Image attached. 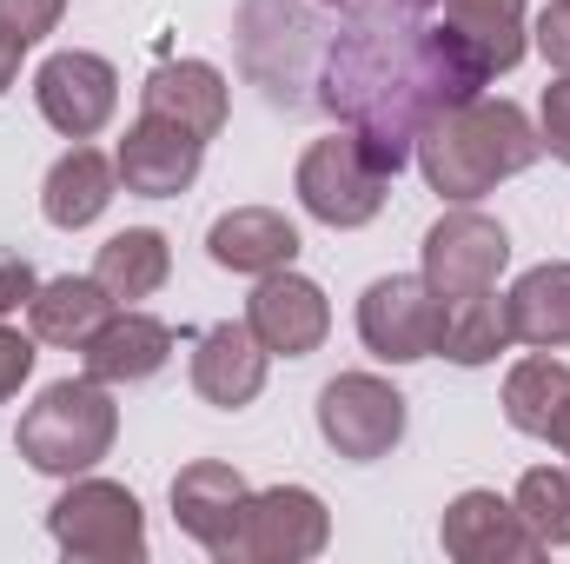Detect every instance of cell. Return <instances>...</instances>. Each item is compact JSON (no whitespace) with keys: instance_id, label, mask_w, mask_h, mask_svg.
Returning <instances> with one entry per match:
<instances>
[{"instance_id":"obj_19","label":"cell","mask_w":570,"mask_h":564,"mask_svg":"<svg viewBox=\"0 0 570 564\" xmlns=\"http://www.w3.org/2000/svg\"><path fill=\"white\" fill-rule=\"evenodd\" d=\"M107 319H114V292L94 280V273H87V280H80V273H60V280L33 285V299H27V325H33L40 346L80 352Z\"/></svg>"},{"instance_id":"obj_12","label":"cell","mask_w":570,"mask_h":564,"mask_svg":"<svg viewBox=\"0 0 570 564\" xmlns=\"http://www.w3.org/2000/svg\"><path fill=\"white\" fill-rule=\"evenodd\" d=\"M246 498H253V485H246L233 465H219V458H199V465H186V471L173 478V518H179V532L219 564H226L233 538H239Z\"/></svg>"},{"instance_id":"obj_27","label":"cell","mask_w":570,"mask_h":564,"mask_svg":"<svg viewBox=\"0 0 570 564\" xmlns=\"http://www.w3.org/2000/svg\"><path fill=\"white\" fill-rule=\"evenodd\" d=\"M60 13H67V0H0V27H13L27 47L47 40L60 27Z\"/></svg>"},{"instance_id":"obj_20","label":"cell","mask_w":570,"mask_h":564,"mask_svg":"<svg viewBox=\"0 0 570 564\" xmlns=\"http://www.w3.org/2000/svg\"><path fill=\"white\" fill-rule=\"evenodd\" d=\"M438 20L478 54V67L498 80L524 60L531 47V20H524V0H438Z\"/></svg>"},{"instance_id":"obj_26","label":"cell","mask_w":570,"mask_h":564,"mask_svg":"<svg viewBox=\"0 0 570 564\" xmlns=\"http://www.w3.org/2000/svg\"><path fill=\"white\" fill-rule=\"evenodd\" d=\"M538 140H544V153H558V159L570 166V74L544 87V107H538Z\"/></svg>"},{"instance_id":"obj_9","label":"cell","mask_w":570,"mask_h":564,"mask_svg":"<svg viewBox=\"0 0 570 564\" xmlns=\"http://www.w3.org/2000/svg\"><path fill=\"white\" fill-rule=\"evenodd\" d=\"M511 260V240L491 213L478 206H458L444 213L438 226L425 233V285L438 299H471V292H491L498 273Z\"/></svg>"},{"instance_id":"obj_7","label":"cell","mask_w":570,"mask_h":564,"mask_svg":"<svg viewBox=\"0 0 570 564\" xmlns=\"http://www.w3.org/2000/svg\"><path fill=\"white\" fill-rule=\"evenodd\" d=\"M438 332H444V299L425 285V273H392V280H372L358 299V339L372 359L385 366H419L438 352Z\"/></svg>"},{"instance_id":"obj_3","label":"cell","mask_w":570,"mask_h":564,"mask_svg":"<svg viewBox=\"0 0 570 564\" xmlns=\"http://www.w3.org/2000/svg\"><path fill=\"white\" fill-rule=\"evenodd\" d=\"M292 186H298V206H305L318 226L352 233V226H372V220H379L392 173H385V159L365 146V134L338 127V134H325V140H312L298 153Z\"/></svg>"},{"instance_id":"obj_28","label":"cell","mask_w":570,"mask_h":564,"mask_svg":"<svg viewBox=\"0 0 570 564\" xmlns=\"http://www.w3.org/2000/svg\"><path fill=\"white\" fill-rule=\"evenodd\" d=\"M531 40H538V54H544L558 74H570V0H551V7L538 13Z\"/></svg>"},{"instance_id":"obj_1","label":"cell","mask_w":570,"mask_h":564,"mask_svg":"<svg viewBox=\"0 0 570 564\" xmlns=\"http://www.w3.org/2000/svg\"><path fill=\"white\" fill-rule=\"evenodd\" d=\"M419 166H425V186L438 200H451V206H471V200H484L498 179H511V173H524L544 140H538V127H531V114L518 107V100H464V107H451V114H438L425 134H419Z\"/></svg>"},{"instance_id":"obj_23","label":"cell","mask_w":570,"mask_h":564,"mask_svg":"<svg viewBox=\"0 0 570 564\" xmlns=\"http://www.w3.org/2000/svg\"><path fill=\"white\" fill-rule=\"evenodd\" d=\"M564 412H570V366L564 359H551V352L518 359L511 379H504V419L518 425L524 438H551Z\"/></svg>"},{"instance_id":"obj_6","label":"cell","mask_w":570,"mask_h":564,"mask_svg":"<svg viewBox=\"0 0 570 564\" xmlns=\"http://www.w3.org/2000/svg\"><path fill=\"white\" fill-rule=\"evenodd\" d=\"M318 431L338 458L372 465L405 438V392L379 372H338L318 392Z\"/></svg>"},{"instance_id":"obj_18","label":"cell","mask_w":570,"mask_h":564,"mask_svg":"<svg viewBox=\"0 0 570 564\" xmlns=\"http://www.w3.org/2000/svg\"><path fill=\"white\" fill-rule=\"evenodd\" d=\"M206 253H213V266H226V273L266 280V273H279V266L298 260V226H292L285 213H273V206H233L226 220H213Z\"/></svg>"},{"instance_id":"obj_5","label":"cell","mask_w":570,"mask_h":564,"mask_svg":"<svg viewBox=\"0 0 570 564\" xmlns=\"http://www.w3.org/2000/svg\"><path fill=\"white\" fill-rule=\"evenodd\" d=\"M325 538H332L325 498L305 485H273V492L246 498V518H239L226 564H305L325 552Z\"/></svg>"},{"instance_id":"obj_2","label":"cell","mask_w":570,"mask_h":564,"mask_svg":"<svg viewBox=\"0 0 570 564\" xmlns=\"http://www.w3.org/2000/svg\"><path fill=\"white\" fill-rule=\"evenodd\" d=\"M114 438H120V406L107 399V386L100 379H60L20 412L13 451L47 478H80L114 451Z\"/></svg>"},{"instance_id":"obj_4","label":"cell","mask_w":570,"mask_h":564,"mask_svg":"<svg viewBox=\"0 0 570 564\" xmlns=\"http://www.w3.org/2000/svg\"><path fill=\"white\" fill-rule=\"evenodd\" d=\"M47 532L67 558L80 564H140L146 558V512L140 498L114 478H73L53 512H47Z\"/></svg>"},{"instance_id":"obj_31","label":"cell","mask_w":570,"mask_h":564,"mask_svg":"<svg viewBox=\"0 0 570 564\" xmlns=\"http://www.w3.org/2000/svg\"><path fill=\"white\" fill-rule=\"evenodd\" d=\"M20 54H27V40H20L13 27H0V94L20 80Z\"/></svg>"},{"instance_id":"obj_10","label":"cell","mask_w":570,"mask_h":564,"mask_svg":"<svg viewBox=\"0 0 570 564\" xmlns=\"http://www.w3.org/2000/svg\"><path fill=\"white\" fill-rule=\"evenodd\" d=\"M246 325H253V339L273 352V359H305V352H318L325 346V332H332V305H325V292L318 280H305V273H266V280L253 285V299H246Z\"/></svg>"},{"instance_id":"obj_25","label":"cell","mask_w":570,"mask_h":564,"mask_svg":"<svg viewBox=\"0 0 570 564\" xmlns=\"http://www.w3.org/2000/svg\"><path fill=\"white\" fill-rule=\"evenodd\" d=\"M511 505H518V518L531 525V538L544 552L570 545V465H531L518 478V498Z\"/></svg>"},{"instance_id":"obj_32","label":"cell","mask_w":570,"mask_h":564,"mask_svg":"<svg viewBox=\"0 0 570 564\" xmlns=\"http://www.w3.org/2000/svg\"><path fill=\"white\" fill-rule=\"evenodd\" d=\"M551 445H558V451H564V458H570V412H564V419H558V431H551Z\"/></svg>"},{"instance_id":"obj_24","label":"cell","mask_w":570,"mask_h":564,"mask_svg":"<svg viewBox=\"0 0 570 564\" xmlns=\"http://www.w3.org/2000/svg\"><path fill=\"white\" fill-rule=\"evenodd\" d=\"M511 346H518V339H511V312H504L498 285H491V292H471V299H444L438 352H444L451 366H491V359L511 352Z\"/></svg>"},{"instance_id":"obj_8","label":"cell","mask_w":570,"mask_h":564,"mask_svg":"<svg viewBox=\"0 0 570 564\" xmlns=\"http://www.w3.org/2000/svg\"><path fill=\"white\" fill-rule=\"evenodd\" d=\"M33 107H40V120H47L53 134L94 140V134L114 120V107H120V74H114V60H100V54H87V47L47 54L40 74H33Z\"/></svg>"},{"instance_id":"obj_30","label":"cell","mask_w":570,"mask_h":564,"mask_svg":"<svg viewBox=\"0 0 570 564\" xmlns=\"http://www.w3.org/2000/svg\"><path fill=\"white\" fill-rule=\"evenodd\" d=\"M33 285H40V280H33V266H27L20 253H7V246H0V319H13V312L33 299Z\"/></svg>"},{"instance_id":"obj_22","label":"cell","mask_w":570,"mask_h":564,"mask_svg":"<svg viewBox=\"0 0 570 564\" xmlns=\"http://www.w3.org/2000/svg\"><path fill=\"white\" fill-rule=\"evenodd\" d=\"M173 273V246H166V233H153V226H127V233H114L100 253H94V280L114 292V305H140L153 299L159 285Z\"/></svg>"},{"instance_id":"obj_15","label":"cell","mask_w":570,"mask_h":564,"mask_svg":"<svg viewBox=\"0 0 570 564\" xmlns=\"http://www.w3.org/2000/svg\"><path fill=\"white\" fill-rule=\"evenodd\" d=\"M140 107L153 120H173V127L213 140L226 127V114H233V94H226V74L213 60H166V67L146 74Z\"/></svg>"},{"instance_id":"obj_21","label":"cell","mask_w":570,"mask_h":564,"mask_svg":"<svg viewBox=\"0 0 570 564\" xmlns=\"http://www.w3.org/2000/svg\"><path fill=\"white\" fill-rule=\"evenodd\" d=\"M511 312V339L538 346V352H564L570 346V260H544L504 292Z\"/></svg>"},{"instance_id":"obj_17","label":"cell","mask_w":570,"mask_h":564,"mask_svg":"<svg viewBox=\"0 0 570 564\" xmlns=\"http://www.w3.org/2000/svg\"><path fill=\"white\" fill-rule=\"evenodd\" d=\"M114 186H120V166L100 153V146L73 140L53 166H47V186H40V213H47V226H60V233H80V226H94L107 206H114Z\"/></svg>"},{"instance_id":"obj_29","label":"cell","mask_w":570,"mask_h":564,"mask_svg":"<svg viewBox=\"0 0 570 564\" xmlns=\"http://www.w3.org/2000/svg\"><path fill=\"white\" fill-rule=\"evenodd\" d=\"M27 372H33V339H27V332H13V325L0 319V406L27 386Z\"/></svg>"},{"instance_id":"obj_14","label":"cell","mask_w":570,"mask_h":564,"mask_svg":"<svg viewBox=\"0 0 570 564\" xmlns=\"http://www.w3.org/2000/svg\"><path fill=\"white\" fill-rule=\"evenodd\" d=\"M266 359L273 352L253 339L246 319H219L193 346V392L206 406H219V412H239V406H253L266 392Z\"/></svg>"},{"instance_id":"obj_13","label":"cell","mask_w":570,"mask_h":564,"mask_svg":"<svg viewBox=\"0 0 570 564\" xmlns=\"http://www.w3.org/2000/svg\"><path fill=\"white\" fill-rule=\"evenodd\" d=\"M114 166H120V186H127V193H140V200H173V193H186V186L199 179L206 140L186 134V127H173V120L140 114V120L127 127V140L114 146Z\"/></svg>"},{"instance_id":"obj_16","label":"cell","mask_w":570,"mask_h":564,"mask_svg":"<svg viewBox=\"0 0 570 564\" xmlns=\"http://www.w3.org/2000/svg\"><path fill=\"white\" fill-rule=\"evenodd\" d=\"M80 359H87V379L100 386H140L173 359V325H159L140 305H114V319L80 346Z\"/></svg>"},{"instance_id":"obj_11","label":"cell","mask_w":570,"mask_h":564,"mask_svg":"<svg viewBox=\"0 0 570 564\" xmlns=\"http://www.w3.org/2000/svg\"><path fill=\"white\" fill-rule=\"evenodd\" d=\"M438 538H444V558H458V564H524V558H544V545L531 538V525L518 518V505H511V498H498V492H458V498L444 505Z\"/></svg>"}]
</instances>
